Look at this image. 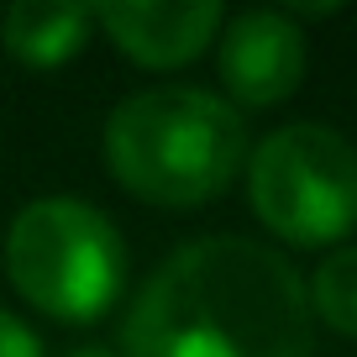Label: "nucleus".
I'll return each instance as SVG.
<instances>
[{
    "mask_svg": "<svg viewBox=\"0 0 357 357\" xmlns=\"http://www.w3.org/2000/svg\"><path fill=\"white\" fill-rule=\"evenodd\" d=\"M305 289H310V310L321 315L336 336H352L357 342V247L326 252Z\"/></svg>",
    "mask_w": 357,
    "mask_h": 357,
    "instance_id": "8",
    "label": "nucleus"
},
{
    "mask_svg": "<svg viewBox=\"0 0 357 357\" xmlns=\"http://www.w3.org/2000/svg\"><path fill=\"white\" fill-rule=\"evenodd\" d=\"M95 32V6H68V0H22L0 22V43L26 68H58L84 53Z\"/></svg>",
    "mask_w": 357,
    "mask_h": 357,
    "instance_id": "7",
    "label": "nucleus"
},
{
    "mask_svg": "<svg viewBox=\"0 0 357 357\" xmlns=\"http://www.w3.org/2000/svg\"><path fill=\"white\" fill-rule=\"evenodd\" d=\"M95 26H105L116 47L142 68H184L221 37L226 11L215 0H163V6H137V0H116V6H95Z\"/></svg>",
    "mask_w": 357,
    "mask_h": 357,
    "instance_id": "6",
    "label": "nucleus"
},
{
    "mask_svg": "<svg viewBox=\"0 0 357 357\" xmlns=\"http://www.w3.org/2000/svg\"><path fill=\"white\" fill-rule=\"evenodd\" d=\"M252 215L289 247H336L357 226V147L321 121L263 137L247 163Z\"/></svg>",
    "mask_w": 357,
    "mask_h": 357,
    "instance_id": "4",
    "label": "nucleus"
},
{
    "mask_svg": "<svg viewBox=\"0 0 357 357\" xmlns=\"http://www.w3.org/2000/svg\"><path fill=\"white\" fill-rule=\"evenodd\" d=\"M247 158L242 111L211 89L168 84L121 100L105 121V168L158 211H195L231 190Z\"/></svg>",
    "mask_w": 357,
    "mask_h": 357,
    "instance_id": "2",
    "label": "nucleus"
},
{
    "mask_svg": "<svg viewBox=\"0 0 357 357\" xmlns=\"http://www.w3.org/2000/svg\"><path fill=\"white\" fill-rule=\"evenodd\" d=\"M6 273L26 305H37L53 321L84 326L100 321L121 294L126 247L105 211L74 195H47L11 221Z\"/></svg>",
    "mask_w": 357,
    "mask_h": 357,
    "instance_id": "3",
    "label": "nucleus"
},
{
    "mask_svg": "<svg viewBox=\"0 0 357 357\" xmlns=\"http://www.w3.org/2000/svg\"><path fill=\"white\" fill-rule=\"evenodd\" d=\"M221 84L231 105L268 111L305 79V32L289 11H242L221 26Z\"/></svg>",
    "mask_w": 357,
    "mask_h": 357,
    "instance_id": "5",
    "label": "nucleus"
},
{
    "mask_svg": "<svg viewBox=\"0 0 357 357\" xmlns=\"http://www.w3.org/2000/svg\"><path fill=\"white\" fill-rule=\"evenodd\" d=\"M0 357H43V342L32 336V326H22L11 310H0Z\"/></svg>",
    "mask_w": 357,
    "mask_h": 357,
    "instance_id": "9",
    "label": "nucleus"
},
{
    "mask_svg": "<svg viewBox=\"0 0 357 357\" xmlns=\"http://www.w3.org/2000/svg\"><path fill=\"white\" fill-rule=\"evenodd\" d=\"M74 357H111V352H100V347H84V352H74Z\"/></svg>",
    "mask_w": 357,
    "mask_h": 357,
    "instance_id": "10",
    "label": "nucleus"
},
{
    "mask_svg": "<svg viewBox=\"0 0 357 357\" xmlns=\"http://www.w3.org/2000/svg\"><path fill=\"white\" fill-rule=\"evenodd\" d=\"M121 336L126 357H310L315 310L284 252L200 236L142 284Z\"/></svg>",
    "mask_w": 357,
    "mask_h": 357,
    "instance_id": "1",
    "label": "nucleus"
}]
</instances>
